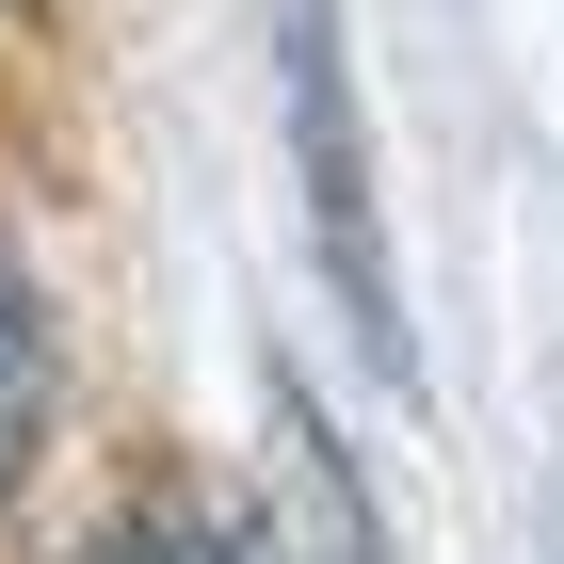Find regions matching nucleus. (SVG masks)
Here are the masks:
<instances>
[{"label": "nucleus", "mask_w": 564, "mask_h": 564, "mask_svg": "<svg viewBox=\"0 0 564 564\" xmlns=\"http://www.w3.org/2000/svg\"><path fill=\"white\" fill-rule=\"evenodd\" d=\"M549 549H564V452H549Z\"/></svg>", "instance_id": "3"}, {"label": "nucleus", "mask_w": 564, "mask_h": 564, "mask_svg": "<svg viewBox=\"0 0 564 564\" xmlns=\"http://www.w3.org/2000/svg\"><path fill=\"white\" fill-rule=\"evenodd\" d=\"M291 162H306V242H323V291H339L355 355L403 388V291H388V226H371V130H355L339 0H291Z\"/></svg>", "instance_id": "1"}, {"label": "nucleus", "mask_w": 564, "mask_h": 564, "mask_svg": "<svg viewBox=\"0 0 564 564\" xmlns=\"http://www.w3.org/2000/svg\"><path fill=\"white\" fill-rule=\"evenodd\" d=\"M33 420H48V323H33V291H17V259H0V500L33 468Z\"/></svg>", "instance_id": "2"}]
</instances>
